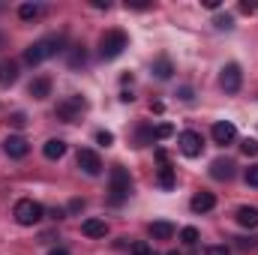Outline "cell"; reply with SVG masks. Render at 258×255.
Returning <instances> with one entry per match:
<instances>
[{"mask_svg": "<svg viewBox=\"0 0 258 255\" xmlns=\"http://www.w3.org/2000/svg\"><path fill=\"white\" fill-rule=\"evenodd\" d=\"M57 51H66V48H63V36H45V39H36L33 45H27V48H24V63L39 66L42 60L54 57Z\"/></svg>", "mask_w": 258, "mask_h": 255, "instance_id": "6da1fadb", "label": "cell"}, {"mask_svg": "<svg viewBox=\"0 0 258 255\" xmlns=\"http://www.w3.org/2000/svg\"><path fill=\"white\" fill-rule=\"evenodd\" d=\"M129 195H132V177H129V168L114 165L111 174H108V201H111V204H123Z\"/></svg>", "mask_w": 258, "mask_h": 255, "instance_id": "7a4b0ae2", "label": "cell"}, {"mask_svg": "<svg viewBox=\"0 0 258 255\" xmlns=\"http://www.w3.org/2000/svg\"><path fill=\"white\" fill-rule=\"evenodd\" d=\"M126 48H129V36L123 30H108V33H102V39H99V57H102V60H114V57H120Z\"/></svg>", "mask_w": 258, "mask_h": 255, "instance_id": "3957f363", "label": "cell"}, {"mask_svg": "<svg viewBox=\"0 0 258 255\" xmlns=\"http://www.w3.org/2000/svg\"><path fill=\"white\" fill-rule=\"evenodd\" d=\"M90 105H87V99L84 96H78V93H72V96H63L60 102H57V108H54V114L66 120V123H75V120H81V114L87 111Z\"/></svg>", "mask_w": 258, "mask_h": 255, "instance_id": "277c9868", "label": "cell"}, {"mask_svg": "<svg viewBox=\"0 0 258 255\" xmlns=\"http://www.w3.org/2000/svg\"><path fill=\"white\" fill-rule=\"evenodd\" d=\"M12 216H15L18 225H36V222L45 216V207H42L39 201H33V198H21V201L15 204V210H12Z\"/></svg>", "mask_w": 258, "mask_h": 255, "instance_id": "5b68a950", "label": "cell"}, {"mask_svg": "<svg viewBox=\"0 0 258 255\" xmlns=\"http://www.w3.org/2000/svg\"><path fill=\"white\" fill-rule=\"evenodd\" d=\"M177 147H180V153L183 156H201V150H204V138H201V132H195V129H186V132H180L177 135Z\"/></svg>", "mask_w": 258, "mask_h": 255, "instance_id": "8992f818", "label": "cell"}, {"mask_svg": "<svg viewBox=\"0 0 258 255\" xmlns=\"http://www.w3.org/2000/svg\"><path fill=\"white\" fill-rule=\"evenodd\" d=\"M75 162H78V168H81L87 177H99V174H102V159H99V153L90 150V147H81L78 156H75Z\"/></svg>", "mask_w": 258, "mask_h": 255, "instance_id": "52a82bcc", "label": "cell"}, {"mask_svg": "<svg viewBox=\"0 0 258 255\" xmlns=\"http://www.w3.org/2000/svg\"><path fill=\"white\" fill-rule=\"evenodd\" d=\"M240 84H243V72H240V66L237 63H225L222 66V72H219V87H222L225 93H237Z\"/></svg>", "mask_w": 258, "mask_h": 255, "instance_id": "ba28073f", "label": "cell"}, {"mask_svg": "<svg viewBox=\"0 0 258 255\" xmlns=\"http://www.w3.org/2000/svg\"><path fill=\"white\" fill-rule=\"evenodd\" d=\"M3 150H6V156H12V159H24V156H27V150H30V144H27L21 135H6Z\"/></svg>", "mask_w": 258, "mask_h": 255, "instance_id": "9c48e42d", "label": "cell"}, {"mask_svg": "<svg viewBox=\"0 0 258 255\" xmlns=\"http://www.w3.org/2000/svg\"><path fill=\"white\" fill-rule=\"evenodd\" d=\"M234 138H237V129H234L231 120H216V123H213V141H216V144L225 147V144H231Z\"/></svg>", "mask_w": 258, "mask_h": 255, "instance_id": "30bf717a", "label": "cell"}, {"mask_svg": "<svg viewBox=\"0 0 258 255\" xmlns=\"http://www.w3.org/2000/svg\"><path fill=\"white\" fill-rule=\"evenodd\" d=\"M234 159H213L210 162V177L213 180H231L234 177Z\"/></svg>", "mask_w": 258, "mask_h": 255, "instance_id": "8fae6325", "label": "cell"}, {"mask_svg": "<svg viewBox=\"0 0 258 255\" xmlns=\"http://www.w3.org/2000/svg\"><path fill=\"white\" fill-rule=\"evenodd\" d=\"M147 231H150V237H153V240H171V237L177 234V228H174L168 219H156V222H150V225H147Z\"/></svg>", "mask_w": 258, "mask_h": 255, "instance_id": "7c38bea8", "label": "cell"}, {"mask_svg": "<svg viewBox=\"0 0 258 255\" xmlns=\"http://www.w3.org/2000/svg\"><path fill=\"white\" fill-rule=\"evenodd\" d=\"M27 93H30L33 99H45V96H51V78H48V75L33 78V81H30V87H27Z\"/></svg>", "mask_w": 258, "mask_h": 255, "instance_id": "4fadbf2b", "label": "cell"}, {"mask_svg": "<svg viewBox=\"0 0 258 255\" xmlns=\"http://www.w3.org/2000/svg\"><path fill=\"white\" fill-rule=\"evenodd\" d=\"M81 234L84 237H105L108 234V222L105 219H84L81 222Z\"/></svg>", "mask_w": 258, "mask_h": 255, "instance_id": "5bb4252c", "label": "cell"}, {"mask_svg": "<svg viewBox=\"0 0 258 255\" xmlns=\"http://www.w3.org/2000/svg\"><path fill=\"white\" fill-rule=\"evenodd\" d=\"M18 81V63L15 60H0V87H12Z\"/></svg>", "mask_w": 258, "mask_h": 255, "instance_id": "9a60e30c", "label": "cell"}, {"mask_svg": "<svg viewBox=\"0 0 258 255\" xmlns=\"http://www.w3.org/2000/svg\"><path fill=\"white\" fill-rule=\"evenodd\" d=\"M42 153H45V159H63L66 156V141L63 138H48V141L42 144Z\"/></svg>", "mask_w": 258, "mask_h": 255, "instance_id": "2e32d148", "label": "cell"}, {"mask_svg": "<svg viewBox=\"0 0 258 255\" xmlns=\"http://www.w3.org/2000/svg\"><path fill=\"white\" fill-rule=\"evenodd\" d=\"M216 207V195L213 192H195L192 195V210L195 213H207Z\"/></svg>", "mask_w": 258, "mask_h": 255, "instance_id": "e0dca14e", "label": "cell"}, {"mask_svg": "<svg viewBox=\"0 0 258 255\" xmlns=\"http://www.w3.org/2000/svg\"><path fill=\"white\" fill-rule=\"evenodd\" d=\"M234 219L243 225V228H255L258 225V207H249V204H243V207H237V213H234Z\"/></svg>", "mask_w": 258, "mask_h": 255, "instance_id": "ac0fdd59", "label": "cell"}, {"mask_svg": "<svg viewBox=\"0 0 258 255\" xmlns=\"http://www.w3.org/2000/svg\"><path fill=\"white\" fill-rule=\"evenodd\" d=\"M153 75H156L159 81H168V78L174 75V63H171L168 57H156V60H153Z\"/></svg>", "mask_w": 258, "mask_h": 255, "instance_id": "d6986e66", "label": "cell"}, {"mask_svg": "<svg viewBox=\"0 0 258 255\" xmlns=\"http://www.w3.org/2000/svg\"><path fill=\"white\" fill-rule=\"evenodd\" d=\"M156 183H159L162 189H174V183H177V174H174V168H171V165H162V168H159V177H156Z\"/></svg>", "mask_w": 258, "mask_h": 255, "instance_id": "ffe728a7", "label": "cell"}, {"mask_svg": "<svg viewBox=\"0 0 258 255\" xmlns=\"http://www.w3.org/2000/svg\"><path fill=\"white\" fill-rule=\"evenodd\" d=\"M66 51H69V57H66V60H69V66H72V69H75V66H84V60H87V51H84L81 45H72V48H66Z\"/></svg>", "mask_w": 258, "mask_h": 255, "instance_id": "44dd1931", "label": "cell"}, {"mask_svg": "<svg viewBox=\"0 0 258 255\" xmlns=\"http://www.w3.org/2000/svg\"><path fill=\"white\" fill-rule=\"evenodd\" d=\"M39 12H42L39 3H21V6H18V18H24V21H33Z\"/></svg>", "mask_w": 258, "mask_h": 255, "instance_id": "7402d4cb", "label": "cell"}, {"mask_svg": "<svg viewBox=\"0 0 258 255\" xmlns=\"http://www.w3.org/2000/svg\"><path fill=\"white\" fill-rule=\"evenodd\" d=\"M180 240H183L186 246H195V243H198V228H192V225H186V228L180 231Z\"/></svg>", "mask_w": 258, "mask_h": 255, "instance_id": "603a6c76", "label": "cell"}, {"mask_svg": "<svg viewBox=\"0 0 258 255\" xmlns=\"http://www.w3.org/2000/svg\"><path fill=\"white\" fill-rule=\"evenodd\" d=\"M96 144H99V147H111V144H114V135H111L108 129H99V132H96Z\"/></svg>", "mask_w": 258, "mask_h": 255, "instance_id": "cb8c5ba5", "label": "cell"}, {"mask_svg": "<svg viewBox=\"0 0 258 255\" xmlns=\"http://www.w3.org/2000/svg\"><path fill=\"white\" fill-rule=\"evenodd\" d=\"M234 246L237 249H258V237H237Z\"/></svg>", "mask_w": 258, "mask_h": 255, "instance_id": "d4e9b609", "label": "cell"}, {"mask_svg": "<svg viewBox=\"0 0 258 255\" xmlns=\"http://www.w3.org/2000/svg\"><path fill=\"white\" fill-rule=\"evenodd\" d=\"M240 150H243L246 156H258V141H255V138H243V144H240Z\"/></svg>", "mask_w": 258, "mask_h": 255, "instance_id": "484cf974", "label": "cell"}, {"mask_svg": "<svg viewBox=\"0 0 258 255\" xmlns=\"http://www.w3.org/2000/svg\"><path fill=\"white\" fill-rule=\"evenodd\" d=\"M168 135H174V126H171V123H159V126L153 129V138H159V141L168 138Z\"/></svg>", "mask_w": 258, "mask_h": 255, "instance_id": "4316f807", "label": "cell"}, {"mask_svg": "<svg viewBox=\"0 0 258 255\" xmlns=\"http://www.w3.org/2000/svg\"><path fill=\"white\" fill-rule=\"evenodd\" d=\"M132 255H156V252H153V246H150V243L138 240V243H132Z\"/></svg>", "mask_w": 258, "mask_h": 255, "instance_id": "83f0119b", "label": "cell"}, {"mask_svg": "<svg viewBox=\"0 0 258 255\" xmlns=\"http://www.w3.org/2000/svg\"><path fill=\"white\" fill-rule=\"evenodd\" d=\"M243 180H246L249 186H255V189H258V162H255V165H249V168H246V174H243Z\"/></svg>", "mask_w": 258, "mask_h": 255, "instance_id": "f1b7e54d", "label": "cell"}, {"mask_svg": "<svg viewBox=\"0 0 258 255\" xmlns=\"http://www.w3.org/2000/svg\"><path fill=\"white\" fill-rule=\"evenodd\" d=\"M213 24H216L219 30H231V27H234V18H231V15H219Z\"/></svg>", "mask_w": 258, "mask_h": 255, "instance_id": "f546056e", "label": "cell"}, {"mask_svg": "<svg viewBox=\"0 0 258 255\" xmlns=\"http://www.w3.org/2000/svg\"><path fill=\"white\" fill-rule=\"evenodd\" d=\"M9 123H12V126H15V129H24V126H27V117H24L21 111H15V114L9 117Z\"/></svg>", "mask_w": 258, "mask_h": 255, "instance_id": "4dcf8cb0", "label": "cell"}, {"mask_svg": "<svg viewBox=\"0 0 258 255\" xmlns=\"http://www.w3.org/2000/svg\"><path fill=\"white\" fill-rule=\"evenodd\" d=\"M207 255H231V249H225V246H207Z\"/></svg>", "mask_w": 258, "mask_h": 255, "instance_id": "1f68e13d", "label": "cell"}, {"mask_svg": "<svg viewBox=\"0 0 258 255\" xmlns=\"http://www.w3.org/2000/svg\"><path fill=\"white\" fill-rule=\"evenodd\" d=\"M180 99L189 102V99H192V87H180Z\"/></svg>", "mask_w": 258, "mask_h": 255, "instance_id": "d6a6232c", "label": "cell"}, {"mask_svg": "<svg viewBox=\"0 0 258 255\" xmlns=\"http://www.w3.org/2000/svg\"><path fill=\"white\" fill-rule=\"evenodd\" d=\"M81 207H84V201H81V198H75V201H72V204H69V210H72V213H78V210H81Z\"/></svg>", "mask_w": 258, "mask_h": 255, "instance_id": "836d02e7", "label": "cell"}, {"mask_svg": "<svg viewBox=\"0 0 258 255\" xmlns=\"http://www.w3.org/2000/svg\"><path fill=\"white\" fill-rule=\"evenodd\" d=\"M48 255H69V252H66V249H51Z\"/></svg>", "mask_w": 258, "mask_h": 255, "instance_id": "e575fe53", "label": "cell"}, {"mask_svg": "<svg viewBox=\"0 0 258 255\" xmlns=\"http://www.w3.org/2000/svg\"><path fill=\"white\" fill-rule=\"evenodd\" d=\"M168 255H180V252H177V249H171V252H168Z\"/></svg>", "mask_w": 258, "mask_h": 255, "instance_id": "d590c367", "label": "cell"}]
</instances>
